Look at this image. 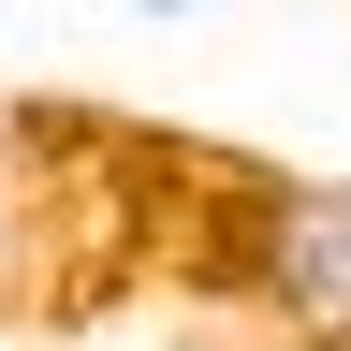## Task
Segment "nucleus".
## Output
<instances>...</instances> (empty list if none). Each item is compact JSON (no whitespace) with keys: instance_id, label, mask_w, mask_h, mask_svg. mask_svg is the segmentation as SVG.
Returning <instances> with one entry per match:
<instances>
[{"instance_id":"f257e3e1","label":"nucleus","mask_w":351,"mask_h":351,"mask_svg":"<svg viewBox=\"0 0 351 351\" xmlns=\"http://www.w3.org/2000/svg\"><path fill=\"white\" fill-rule=\"evenodd\" d=\"M219 293H249V322L278 351H351V191L337 176H234Z\"/></svg>"},{"instance_id":"f03ea898","label":"nucleus","mask_w":351,"mask_h":351,"mask_svg":"<svg viewBox=\"0 0 351 351\" xmlns=\"http://www.w3.org/2000/svg\"><path fill=\"white\" fill-rule=\"evenodd\" d=\"M15 278H29V176H15V147H0V307H15Z\"/></svg>"},{"instance_id":"7ed1b4c3","label":"nucleus","mask_w":351,"mask_h":351,"mask_svg":"<svg viewBox=\"0 0 351 351\" xmlns=\"http://www.w3.org/2000/svg\"><path fill=\"white\" fill-rule=\"evenodd\" d=\"M132 15H147V29H161V15H205V0H132Z\"/></svg>"}]
</instances>
